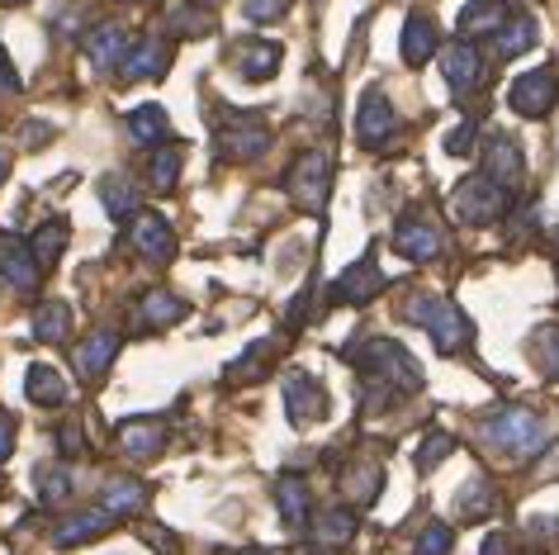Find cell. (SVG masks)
I'll return each instance as SVG.
<instances>
[{
    "label": "cell",
    "instance_id": "46",
    "mask_svg": "<svg viewBox=\"0 0 559 555\" xmlns=\"http://www.w3.org/2000/svg\"><path fill=\"white\" fill-rule=\"evenodd\" d=\"M58 441H62V456H81V427H62Z\"/></svg>",
    "mask_w": 559,
    "mask_h": 555
},
{
    "label": "cell",
    "instance_id": "21",
    "mask_svg": "<svg viewBox=\"0 0 559 555\" xmlns=\"http://www.w3.org/2000/svg\"><path fill=\"white\" fill-rule=\"evenodd\" d=\"M512 10L502 5V0H474V5L460 10V38L465 44H474V38H484V34H498L502 24H508Z\"/></svg>",
    "mask_w": 559,
    "mask_h": 555
},
{
    "label": "cell",
    "instance_id": "17",
    "mask_svg": "<svg viewBox=\"0 0 559 555\" xmlns=\"http://www.w3.org/2000/svg\"><path fill=\"white\" fill-rule=\"evenodd\" d=\"M115 356H119V332H91L86 342L76 346V370H81V380H105V370L115 366Z\"/></svg>",
    "mask_w": 559,
    "mask_h": 555
},
{
    "label": "cell",
    "instance_id": "14",
    "mask_svg": "<svg viewBox=\"0 0 559 555\" xmlns=\"http://www.w3.org/2000/svg\"><path fill=\"white\" fill-rule=\"evenodd\" d=\"M166 67H171V44L143 38V44H133L123 52L119 72H123V81H157V76H166Z\"/></svg>",
    "mask_w": 559,
    "mask_h": 555
},
{
    "label": "cell",
    "instance_id": "49",
    "mask_svg": "<svg viewBox=\"0 0 559 555\" xmlns=\"http://www.w3.org/2000/svg\"><path fill=\"white\" fill-rule=\"evenodd\" d=\"M5 172H10V152L0 147V180H5Z\"/></svg>",
    "mask_w": 559,
    "mask_h": 555
},
{
    "label": "cell",
    "instance_id": "28",
    "mask_svg": "<svg viewBox=\"0 0 559 555\" xmlns=\"http://www.w3.org/2000/svg\"><path fill=\"white\" fill-rule=\"evenodd\" d=\"M493 44L502 58H522L526 48H536V20L531 15H508V24L493 34Z\"/></svg>",
    "mask_w": 559,
    "mask_h": 555
},
{
    "label": "cell",
    "instance_id": "41",
    "mask_svg": "<svg viewBox=\"0 0 559 555\" xmlns=\"http://www.w3.org/2000/svg\"><path fill=\"white\" fill-rule=\"evenodd\" d=\"M451 451H455V441L445 437V433L427 437V447L417 451V470H431V465H441V461H445V456H451Z\"/></svg>",
    "mask_w": 559,
    "mask_h": 555
},
{
    "label": "cell",
    "instance_id": "11",
    "mask_svg": "<svg viewBox=\"0 0 559 555\" xmlns=\"http://www.w3.org/2000/svg\"><path fill=\"white\" fill-rule=\"evenodd\" d=\"M441 72H445V81H451L455 95H474V91L484 86V58H479V48L465 44V38H455V44L441 52Z\"/></svg>",
    "mask_w": 559,
    "mask_h": 555
},
{
    "label": "cell",
    "instance_id": "33",
    "mask_svg": "<svg viewBox=\"0 0 559 555\" xmlns=\"http://www.w3.org/2000/svg\"><path fill=\"white\" fill-rule=\"evenodd\" d=\"M100 200H105L109 219H119V224L138 214V190H133L123 176H105V180H100Z\"/></svg>",
    "mask_w": 559,
    "mask_h": 555
},
{
    "label": "cell",
    "instance_id": "31",
    "mask_svg": "<svg viewBox=\"0 0 559 555\" xmlns=\"http://www.w3.org/2000/svg\"><path fill=\"white\" fill-rule=\"evenodd\" d=\"M67 238H72L67 219H48V224L34 233V243H29V252L38 257V267H52V261H58V257L67 252Z\"/></svg>",
    "mask_w": 559,
    "mask_h": 555
},
{
    "label": "cell",
    "instance_id": "52",
    "mask_svg": "<svg viewBox=\"0 0 559 555\" xmlns=\"http://www.w3.org/2000/svg\"><path fill=\"white\" fill-rule=\"evenodd\" d=\"M555 247H559V233H555Z\"/></svg>",
    "mask_w": 559,
    "mask_h": 555
},
{
    "label": "cell",
    "instance_id": "51",
    "mask_svg": "<svg viewBox=\"0 0 559 555\" xmlns=\"http://www.w3.org/2000/svg\"><path fill=\"white\" fill-rule=\"evenodd\" d=\"M242 555H265V551H242Z\"/></svg>",
    "mask_w": 559,
    "mask_h": 555
},
{
    "label": "cell",
    "instance_id": "3",
    "mask_svg": "<svg viewBox=\"0 0 559 555\" xmlns=\"http://www.w3.org/2000/svg\"><path fill=\"white\" fill-rule=\"evenodd\" d=\"M356 366H360V376L366 380H380L389 385L394 394H408V390H423L427 376H423V366L403 352V346L394 338H370V342H360L356 346Z\"/></svg>",
    "mask_w": 559,
    "mask_h": 555
},
{
    "label": "cell",
    "instance_id": "15",
    "mask_svg": "<svg viewBox=\"0 0 559 555\" xmlns=\"http://www.w3.org/2000/svg\"><path fill=\"white\" fill-rule=\"evenodd\" d=\"M484 172H488V180H498V186H516V180L526 176L522 147H516L508 133H493L484 147Z\"/></svg>",
    "mask_w": 559,
    "mask_h": 555
},
{
    "label": "cell",
    "instance_id": "39",
    "mask_svg": "<svg viewBox=\"0 0 559 555\" xmlns=\"http://www.w3.org/2000/svg\"><path fill=\"white\" fill-rule=\"evenodd\" d=\"M455 546V532L445 522H431L423 536H417V555H451Z\"/></svg>",
    "mask_w": 559,
    "mask_h": 555
},
{
    "label": "cell",
    "instance_id": "35",
    "mask_svg": "<svg viewBox=\"0 0 559 555\" xmlns=\"http://www.w3.org/2000/svg\"><path fill=\"white\" fill-rule=\"evenodd\" d=\"M147 176H152V190H157V196L176 190V176H180V147H157V152H152Z\"/></svg>",
    "mask_w": 559,
    "mask_h": 555
},
{
    "label": "cell",
    "instance_id": "37",
    "mask_svg": "<svg viewBox=\"0 0 559 555\" xmlns=\"http://www.w3.org/2000/svg\"><path fill=\"white\" fill-rule=\"evenodd\" d=\"M346 489L356 494V504H374V498H380V489H384V470H380V465L352 470V475H346Z\"/></svg>",
    "mask_w": 559,
    "mask_h": 555
},
{
    "label": "cell",
    "instance_id": "30",
    "mask_svg": "<svg viewBox=\"0 0 559 555\" xmlns=\"http://www.w3.org/2000/svg\"><path fill=\"white\" fill-rule=\"evenodd\" d=\"M352 536H356V512H346V508H332V512H323V518L313 522V541L318 546H328V551L346 546Z\"/></svg>",
    "mask_w": 559,
    "mask_h": 555
},
{
    "label": "cell",
    "instance_id": "48",
    "mask_svg": "<svg viewBox=\"0 0 559 555\" xmlns=\"http://www.w3.org/2000/svg\"><path fill=\"white\" fill-rule=\"evenodd\" d=\"M484 555H502V536H498V532L484 541Z\"/></svg>",
    "mask_w": 559,
    "mask_h": 555
},
{
    "label": "cell",
    "instance_id": "27",
    "mask_svg": "<svg viewBox=\"0 0 559 555\" xmlns=\"http://www.w3.org/2000/svg\"><path fill=\"white\" fill-rule=\"evenodd\" d=\"M129 138L143 147H162L166 138H171V119H166L162 105H138L129 115Z\"/></svg>",
    "mask_w": 559,
    "mask_h": 555
},
{
    "label": "cell",
    "instance_id": "32",
    "mask_svg": "<svg viewBox=\"0 0 559 555\" xmlns=\"http://www.w3.org/2000/svg\"><path fill=\"white\" fill-rule=\"evenodd\" d=\"M67 328H72V309H67L62 299L38 304V314H34V338L38 342H62Z\"/></svg>",
    "mask_w": 559,
    "mask_h": 555
},
{
    "label": "cell",
    "instance_id": "25",
    "mask_svg": "<svg viewBox=\"0 0 559 555\" xmlns=\"http://www.w3.org/2000/svg\"><path fill=\"white\" fill-rule=\"evenodd\" d=\"M100 508L109 512V518H133V512H143L147 508V489L138 480H109L105 489H100Z\"/></svg>",
    "mask_w": 559,
    "mask_h": 555
},
{
    "label": "cell",
    "instance_id": "7",
    "mask_svg": "<svg viewBox=\"0 0 559 555\" xmlns=\"http://www.w3.org/2000/svg\"><path fill=\"white\" fill-rule=\"evenodd\" d=\"M38 275H44V267L29 252V243H20L15 233H0V281L20 290V295H29V290H38Z\"/></svg>",
    "mask_w": 559,
    "mask_h": 555
},
{
    "label": "cell",
    "instance_id": "29",
    "mask_svg": "<svg viewBox=\"0 0 559 555\" xmlns=\"http://www.w3.org/2000/svg\"><path fill=\"white\" fill-rule=\"evenodd\" d=\"M24 390H29V399L34 404H44V409H62L67 404V385H62V376L52 366H29Z\"/></svg>",
    "mask_w": 559,
    "mask_h": 555
},
{
    "label": "cell",
    "instance_id": "2",
    "mask_svg": "<svg viewBox=\"0 0 559 555\" xmlns=\"http://www.w3.org/2000/svg\"><path fill=\"white\" fill-rule=\"evenodd\" d=\"M479 441L502 461H531V456L545 451L550 437H545V423L531 409H502L493 418H484Z\"/></svg>",
    "mask_w": 559,
    "mask_h": 555
},
{
    "label": "cell",
    "instance_id": "22",
    "mask_svg": "<svg viewBox=\"0 0 559 555\" xmlns=\"http://www.w3.org/2000/svg\"><path fill=\"white\" fill-rule=\"evenodd\" d=\"M133 48V38H129V29L123 24H100L91 38H86V58L100 67V72H109V67H119L123 62V52Z\"/></svg>",
    "mask_w": 559,
    "mask_h": 555
},
{
    "label": "cell",
    "instance_id": "10",
    "mask_svg": "<svg viewBox=\"0 0 559 555\" xmlns=\"http://www.w3.org/2000/svg\"><path fill=\"white\" fill-rule=\"evenodd\" d=\"M285 413H289L295 427L323 423L328 418V390L313 376H289L285 380Z\"/></svg>",
    "mask_w": 559,
    "mask_h": 555
},
{
    "label": "cell",
    "instance_id": "12",
    "mask_svg": "<svg viewBox=\"0 0 559 555\" xmlns=\"http://www.w3.org/2000/svg\"><path fill=\"white\" fill-rule=\"evenodd\" d=\"M332 290H337V299H342V304H370V299L384 290L380 257L366 252V257L356 261V267H346V271L337 275V285H332Z\"/></svg>",
    "mask_w": 559,
    "mask_h": 555
},
{
    "label": "cell",
    "instance_id": "45",
    "mask_svg": "<svg viewBox=\"0 0 559 555\" xmlns=\"http://www.w3.org/2000/svg\"><path fill=\"white\" fill-rule=\"evenodd\" d=\"M15 91H20V76H15V67H10L5 48H0V95H15Z\"/></svg>",
    "mask_w": 559,
    "mask_h": 555
},
{
    "label": "cell",
    "instance_id": "43",
    "mask_svg": "<svg viewBox=\"0 0 559 555\" xmlns=\"http://www.w3.org/2000/svg\"><path fill=\"white\" fill-rule=\"evenodd\" d=\"M474 133H479L474 123H460V129H455L451 138H445V152H451V157H465V152L474 147Z\"/></svg>",
    "mask_w": 559,
    "mask_h": 555
},
{
    "label": "cell",
    "instance_id": "23",
    "mask_svg": "<svg viewBox=\"0 0 559 555\" xmlns=\"http://www.w3.org/2000/svg\"><path fill=\"white\" fill-rule=\"evenodd\" d=\"M275 508H280V518H285L289 527H304V522H309L313 494H309V484H304V475H280V480H275Z\"/></svg>",
    "mask_w": 559,
    "mask_h": 555
},
{
    "label": "cell",
    "instance_id": "5",
    "mask_svg": "<svg viewBox=\"0 0 559 555\" xmlns=\"http://www.w3.org/2000/svg\"><path fill=\"white\" fill-rule=\"evenodd\" d=\"M328 190H332V162L328 152H304L295 162V172H289V196H295L299 210L318 214L328 204Z\"/></svg>",
    "mask_w": 559,
    "mask_h": 555
},
{
    "label": "cell",
    "instance_id": "4",
    "mask_svg": "<svg viewBox=\"0 0 559 555\" xmlns=\"http://www.w3.org/2000/svg\"><path fill=\"white\" fill-rule=\"evenodd\" d=\"M451 210H455L460 224L484 228V224H493V219H502L512 210V196H508V186H498V180L469 176V180H460V186H455Z\"/></svg>",
    "mask_w": 559,
    "mask_h": 555
},
{
    "label": "cell",
    "instance_id": "16",
    "mask_svg": "<svg viewBox=\"0 0 559 555\" xmlns=\"http://www.w3.org/2000/svg\"><path fill=\"white\" fill-rule=\"evenodd\" d=\"M162 447H166V427L157 418H129L119 427V451L129 461H152V456H162Z\"/></svg>",
    "mask_w": 559,
    "mask_h": 555
},
{
    "label": "cell",
    "instance_id": "26",
    "mask_svg": "<svg viewBox=\"0 0 559 555\" xmlns=\"http://www.w3.org/2000/svg\"><path fill=\"white\" fill-rule=\"evenodd\" d=\"M186 314H190V304L176 299V295H166V290H147L143 304H138V323H143V328H171Z\"/></svg>",
    "mask_w": 559,
    "mask_h": 555
},
{
    "label": "cell",
    "instance_id": "13",
    "mask_svg": "<svg viewBox=\"0 0 559 555\" xmlns=\"http://www.w3.org/2000/svg\"><path fill=\"white\" fill-rule=\"evenodd\" d=\"M265 147H271V133H265V123H257V119H233L228 129L218 133V152L228 162H257Z\"/></svg>",
    "mask_w": 559,
    "mask_h": 555
},
{
    "label": "cell",
    "instance_id": "24",
    "mask_svg": "<svg viewBox=\"0 0 559 555\" xmlns=\"http://www.w3.org/2000/svg\"><path fill=\"white\" fill-rule=\"evenodd\" d=\"M431 52H437V20L417 10V15H408V24H403V62L427 67Z\"/></svg>",
    "mask_w": 559,
    "mask_h": 555
},
{
    "label": "cell",
    "instance_id": "44",
    "mask_svg": "<svg viewBox=\"0 0 559 555\" xmlns=\"http://www.w3.org/2000/svg\"><path fill=\"white\" fill-rule=\"evenodd\" d=\"M10 451H15V418H10V413H0V465L10 461Z\"/></svg>",
    "mask_w": 559,
    "mask_h": 555
},
{
    "label": "cell",
    "instance_id": "8",
    "mask_svg": "<svg viewBox=\"0 0 559 555\" xmlns=\"http://www.w3.org/2000/svg\"><path fill=\"white\" fill-rule=\"evenodd\" d=\"M441 228L431 224V219L423 214H403L399 219V228H394V252L399 257H408V261H431V257H441Z\"/></svg>",
    "mask_w": 559,
    "mask_h": 555
},
{
    "label": "cell",
    "instance_id": "36",
    "mask_svg": "<svg viewBox=\"0 0 559 555\" xmlns=\"http://www.w3.org/2000/svg\"><path fill=\"white\" fill-rule=\"evenodd\" d=\"M531 356H536L545 380H559V328H540L536 338H531Z\"/></svg>",
    "mask_w": 559,
    "mask_h": 555
},
{
    "label": "cell",
    "instance_id": "38",
    "mask_svg": "<svg viewBox=\"0 0 559 555\" xmlns=\"http://www.w3.org/2000/svg\"><path fill=\"white\" fill-rule=\"evenodd\" d=\"M34 480H38V498H44V504H62V498L72 494V475H67L62 465H44Z\"/></svg>",
    "mask_w": 559,
    "mask_h": 555
},
{
    "label": "cell",
    "instance_id": "20",
    "mask_svg": "<svg viewBox=\"0 0 559 555\" xmlns=\"http://www.w3.org/2000/svg\"><path fill=\"white\" fill-rule=\"evenodd\" d=\"M109 527H115V518H109L105 508H91V512H76V518L58 522V532H52V546L72 551V546H86V541H100Z\"/></svg>",
    "mask_w": 559,
    "mask_h": 555
},
{
    "label": "cell",
    "instance_id": "42",
    "mask_svg": "<svg viewBox=\"0 0 559 555\" xmlns=\"http://www.w3.org/2000/svg\"><path fill=\"white\" fill-rule=\"evenodd\" d=\"M171 29H176V34H190V38H200V34H209V29H214V20H209V15H200V10H180V15H171Z\"/></svg>",
    "mask_w": 559,
    "mask_h": 555
},
{
    "label": "cell",
    "instance_id": "6",
    "mask_svg": "<svg viewBox=\"0 0 559 555\" xmlns=\"http://www.w3.org/2000/svg\"><path fill=\"white\" fill-rule=\"evenodd\" d=\"M508 101H512L516 115L545 119V115L555 109V101H559V76H555V67H536V72L516 76L512 91H508Z\"/></svg>",
    "mask_w": 559,
    "mask_h": 555
},
{
    "label": "cell",
    "instance_id": "50",
    "mask_svg": "<svg viewBox=\"0 0 559 555\" xmlns=\"http://www.w3.org/2000/svg\"><path fill=\"white\" fill-rule=\"evenodd\" d=\"M0 5H24V0H0Z\"/></svg>",
    "mask_w": 559,
    "mask_h": 555
},
{
    "label": "cell",
    "instance_id": "9",
    "mask_svg": "<svg viewBox=\"0 0 559 555\" xmlns=\"http://www.w3.org/2000/svg\"><path fill=\"white\" fill-rule=\"evenodd\" d=\"M394 133H399L394 105L384 101V91H366V101H360V109H356V138L366 147H384Z\"/></svg>",
    "mask_w": 559,
    "mask_h": 555
},
{
    "label": "cell",
    "instance_id": "40",
    "mask_svg": "<svg viewBox=\"0 0 559 555\" xmlns=\"http://www.w3.org/2000/svg\"><path fill=\"white\" fill-rule=\"evenodd\" d=\"M285 10H289V0H242V15L251 24H275V20H285Z\"/></svg>",
    "mask_w": 559,
    "mask_h": 555
},
{
    "label": "cell",
    "instance_id": "34",
    "mask_svg": "<svg viewBox=\"0 0 559 555\" xmlns=\"http://www.w3.org/2000/svg\"><path fill=\"white\" fill-rule=\"evenodd\" d=\"M455 504H460V512H465L469 522H479V518H488V512H493V489H488L484 475H474L465 489H460Z\"/></svg>",
    "mask_w": 559,
    "mask_h": 555
},
{
    "label": "cell",
    "instance_id": "18",
    "mask_svg": "<svg viewBox=\"0 0 559 555\" xmlns=\"http://www.w3.org/2000/svg\"><path fill=\"white\" fill-rule=\"evenodd\" d=\"M280 58H285L280 44H265V38H242V44L233 48V62L247 81H271L280 72Z\"/></svg>",
    "mask_w": 559,
    "mask_h": 555
},
{
    "label": "cell",
    "instance_id": "1",
    "mask_svg": "<svg viewBox=\"0 0 559 555\" xmlns=\"http://www.w3.org/2000/svg\"><path fill=\"white\" fill-rule=\"evenodd\" d=\"M403 318L408 323H417L431 338V346H437L441 356H455V352H465L469 338H474V328H469V318L455 309L445 295H431V290H423V295H413L408 304H403Z\"/></svg>",
    "mask_w": 559,
    "mask_h": 555
},
{
    "label": "cell",
    "instance_id": "47",
    "mask_svg": "<svg viewBox=\"0 0 559 555\" xmlns=\"http://www.w3.org/2000/svg\"><path fill=\"white\" fill-rule=\"evenodd\" d=\"M143 536L152 541V546H162V551H171V555H176V536H171V532H162V527H147Z\"/></svg>",
    "mask_w": 559,
    "mask_h": 555
},
{
    "label": "cell",
    "instance_id": "19",
    "mask_svg": "<svg viewBox=\"0 0 559 555\" xmlns=\"http://www.w3.org/2000/svg\"><path fill=\"white\" fill-rule=\"evenodd\" d=\"M129 238L147 261H171V252H176V238H171V228H166L162 214H133Z\"/></svg>",
    "mask_w": 559,
    "mask_h": 555
}]
</instances>
